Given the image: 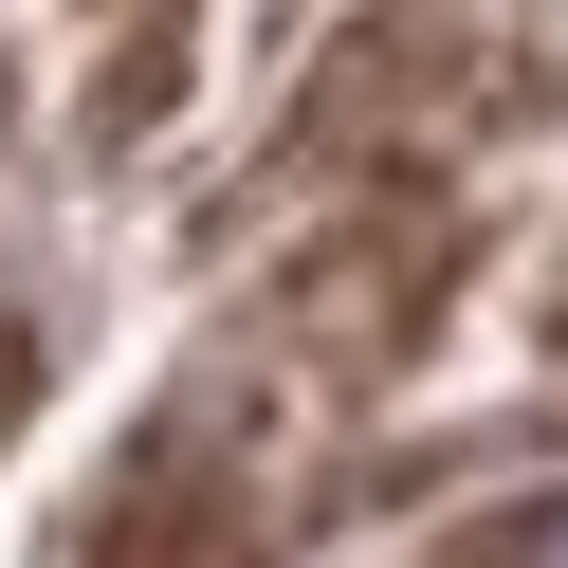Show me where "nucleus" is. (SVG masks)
Instances as JSON below:
<instances>
[{
    "instance_id": "f257e3e1",
    "label": "nucleus",
    "mask_w": 568,
    "mask_h": 568,
    "mask_svg": "<svg viewBox=\"0 0 568 568\" xmlns=\"http://www.w3.org/2000/svg\"><path fill=\"white\" fill-rule=\"evenodd\" d=\"M531 568H568V514H531Z\"/></svg>"
},
{
    "instance_id": "f03ea898",
    "label": "nucleus",
    "mask_w": 568,
    "mask_h": 568,
    "mask_svg": "<svg viewBox=\"0 0 568 568\" xmlns=\"http://www.w3.org/2000/svg\"><path fill=\"white\" fill-rule=\"evenodd\" d=\"M0 422H19V331H0Z\"/></svg>"
}]
</instances>
